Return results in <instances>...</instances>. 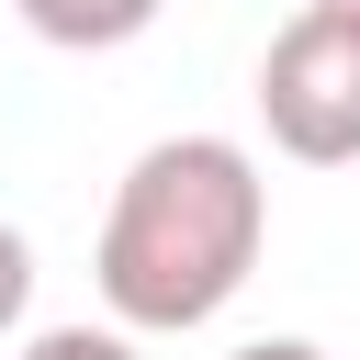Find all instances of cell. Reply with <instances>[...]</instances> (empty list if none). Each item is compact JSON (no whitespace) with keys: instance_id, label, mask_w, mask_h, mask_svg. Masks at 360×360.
I'll use <instances>...</instances> for the list:
<instances>
[{"instance_id":"obj_6","label":"cell","mask_w":360,"mask_h":360,"mask_svg":"<svg viewBox=\"0 0 360 360\" xmlns=\"http://www.w3.org/2000/svg\"><path fill=\"white\" fill-rule=\"evenodd\" d=\"M225 360H326L315 338H248V349H225Z\"/></svg>"},{"instance_id":"obj_7","label":"cell","mask_w":360,"mask_h":360,"mask_svg":"<svg viewBox=\"0 0 360 360\" xmlns=\"http://www.w3.org/2000/svg\"><path fill=\"white\" fill-rule=\"evenodd\" d=\"M349 11H360V0H349Z\"/></svg>"},{"instance_id":"obj_3","label":"cell","mask_w":360,"mask_h":360,"mask_svg":"<svg viewBox=\"0 0 360 360\" xmlns=\"http://www.w3.org/2000/svg\"><path fill=\"white\" fill-rule=\"evenodd\" d=\"M11 11H22V34L68 45V56H101V45H135V34L158 22V0H11Z\"/></svg>"},{"instance_id":"obj_4","label":"cell","mask_w":360,"mask_h":360,"mask_svg":"<svg viewBox=\"0 0 360 360\" xmlns=\"http://www.w3.org/2000/svg\"><path fill=\"white\" fill-rule=\"evenodd\" d=\"M22 360H146V349H135V326H45V338H22Z\"/></svg>"},{"instance_id":"obj_2","label":"cell","mask_w":360,"mask_h":360,"mask_svg":"<svg viewBox=\"0 0 360 360\" xmlns=\"http://www.w3.org/2000/svg\"><path fill=\"white\" fill-rule=\"evenodd\" d=\"M259 124L304 169H349L360 158V11L349 0H304L270 34V56H259Z\"/></svg>"},{"instance_id":"obj_5","label":"cell","mask_w":360,"mask_h":360,"mask_svg":"<svg viewBox=\"0 0 360 360\" xmlns=\"http://www.w3.org/2000/svg\"><path fill=\"white\" fill-rule=\"evenodd\" d=\"M22 304H34V248H22V225H0V338L22 326Z\"/></svg>"},{"instance_id":"obj_1","label":"cell","mask_w":360,"mask_h":360,"mask_svg":"<svg viewBox=\"0 0 360 360\" xmlns=\"http://www.w3.org/2000/svg\"><path fill=\"white\" fill-rule=\"evenodd\" d=\"M259 248H270V180H259V158L236 135H158L112 180L90 281H101L112 326L191 338V326H214L248 292Z\"/></svg>"}]
</instances>
